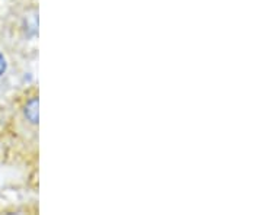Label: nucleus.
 I'll return each instance as SVG.
<instances>
[{
    "label": "nucleus",
    "instance_id": "1",
    "mask_svg": "<svg viewBox=\"0 0 262 215\" xmlns=\"http://www.w3.org/2000/svg\"><path fill=\"white\" fill-rule=\"evenodd\" d=\"M25 116L31 124H38V99H31L25 106Z\"/></svg>",
    "mask_w": 262,
    "mask_h": 215
},
{
    "label": "nucleus",
    "instance_id": "2",
    "mask_svg": "<svg viewBox=\"0 0 262 215\" xmlns=\"http://www.w3.org/2000/svg\"><path fill=\"white\" fill-rule=\"evenodd\" d=\"M5 71H6V60H5L3 54H0V76L3 75Z\"/></svg>",
    "mask_w": 262,
    "mask_h": 215
}]
</instances>
